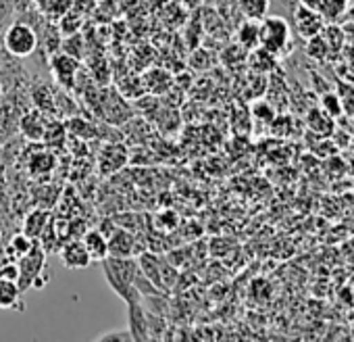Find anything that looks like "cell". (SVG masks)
Segmentation results:
<instances>
[{"mask_svg":"<svg viewBox=\"0 0 354 342\" xmlns=\"http://www.w3.org/2000/svg\"><path fill=\"white\" fill-rule=\"evenodd\" d=\"M104 280L113 288V292L123 298L125 303H136L142 300L140 292L133 286V280L140 271L138 257H106L100 261Z\"/></svg>","mask_w":354,"mask_h":342,"instance_id":"cell-1","label":"cell"},{"mask_svg":"<svg viewBox=\"0 0 354 342\" xmlns=\"http://www.w3.org/2000/svg\"><path fill=\"white\" fill-rule=\"evenodd\" d=\"M259 46L273 57H283L292 46V26L281 15H265L259 24Z\"/></svg>","mask_w":354,"mask_h":342,"instance_id":"cell-2","label":"cell"},{"mask_svg":"<svg viewBox=\"0 0 354 342\" xmlns=\"http://www.w3.org/2000/svg\"><path fill=\"white\" fill-rule=\"evenodd\" d=\"M0 44H3V48L11 57H15V59H28L36 51H40V36H38V32L28 21L17 19L11 26H7Z\"/></svg>","mask_w":354,"mask_h":342,"instance_id":"cell-3","label":"cell"},{"mask_svg":"<svg viewBox=\"0 0 354 342\" xmlns=\"http://www.w3.org/2000/svg\"><path fill=\"white\" fill-rule=\"evenodd\" d=\"M17 265H19V282H17L19 284V290L21 292H28L32 288L34 280L46 269V251L36 240L34 246H32V251L17 259Z\"/></svg>","mask_w":354,"mask_h":342,"instance_id":"cell-4","label":"cell"},{"mask_svg":"<svg viewBox=\"0 0 354 342\" xmlns=\"http://www.w3.org/2000/svg\"><path fill=\"white\" fill-rule=\"evenodd\" d=\"M292 24H294L296 36L302 38V40H308L313 36H319L327 21L313 7H306V5L296 3V7L292 11Z\"/></svg>","mask_w":354,"mask_h":342,"instance_id":"cell-5","label":"cell"},{"mask_svg":"<svg viewBox=\"0 0 354 342\" xmlns=\"http://www.w3.org/2000/svg\"><path fill=\"white\" fill-rule=\"evenodd\" d=\"M80 59L67 55V53H53L50 55V71L55 73V80L63 90H73L77 75H80Z\"/></svg>","mask_w":354,"mask_h":342,"instance_id":"cell-6","label":"cell"},{"mask_svg":"<svg viewBox=\"0 0 354 342\" xmlns=\"http://www.w3.org/2000/svg\"><path fill=\"white\" fill-rule=\"evenodd\" d=\"M46 123H48V115L38 111L36 107L26 109L19 117V134L30 142H42Z\"/></svg>","mask_w":354,"mask_h":342,"instance_id":"cell-7","label":"cell"},{"mask_svg":"<svg viewBox=\"0 0 354 342\" xmlns=\"http://www.w3.org/2000/svg\"><path fill=\"white\" fill-rule=\"evenodd\" d=\"M106 238H109V257H136L140 253L136 234L129 232L127 228L115 226Z\"/></svg>","mask_w":354,"mask_h":342,"instance_id":"cell-8","label":"cell"},{"mask_svg":"<svg viewBox=\"0 0 354 342\" xmlns=\"http://www.w3.org/2000/svg\"><path fill=\"white\" fill-rule=\"evenodd\" d=\"M127 163V148L119 142H106L98 156V167L104 176H111Z\"/></svg>","mask_w":354,"mask_h":342,"instance_id":"cell-9","label":"cell"},{"mask_svg":"<svg viewBox=\"0 0 354 342\" xmlns=\"http://www.w3.org/2000/svg\"><path fill=\"white\" fill-rule=\"evenodd\" d=\"M127 330L131 332L133 340H150L148 336V319H146V309L142 300L127 303Z\"/></svg>","mask_w":354,"mask_h":342,"instance_id":"cell-10","label":"cell"},{"mask_svg":"<svg viewBox=\"0 0 354 342\" xmlns=\"http://www.w3.org/2000/svg\"><path fill=\"white\" fill-rule=\"evenodd\" d=\"M61 261H63V265L67 269H86L92 263V259H90V255H88L82 238L63 244V249H61Z\"/></svg>","mask_w":354,"mask_h":342,"instance_id":"cell-11","label":"cell"},{"mask_svg":"<svg viewBox=\"0 0 354 342\" xmlns=\"http://www.w3.org/2000/svg\"><path fill=\"white\" fill-rule=\"evenodd\" d=\"M82 242H84V246H86V251H88L92 261L100 263L102 259L109 257V238H106V234L102 230H88V232H84Z\"/></svg>","mask_w":354,"mask_h":342,"instance_id":"cell-12","label":"cell"},{"mask_svg":"<svg viewBox=\"0 0 354 342\" xmlns=\"http://www.w3.org/2000/svg\"><path fill=\"white\" fill-rule=\"evenodd\" d=\"M348 7L350 0H317L315 3V11H319L327 24H342Z\"/></svg>","mask_w":354,"mask_h":342,"instance_id":"cell-13","label":"cell"},{"mask_svg":"<svg viewBox=\"0 0 354 342\" xmlns=\"http://www.w3.org/2000/svg\"><path fill=\"white\" fill-rule=\"evenodd\" d=\"M65 129H67V134L69 136H73V138H77V140H94V138H98V127H96V123H92V121H88L84 115H73V117H67V121H65Z\"/></svg>","mask_w":354,"mask_h":342,"instance_id":"cell-14","label":"cell"},{"mask_svg":"<svg viewBox=\"0 0 354 342\" xmlns=\"http://www.w3.org/2000/svg\"><path fill=\"white\" fill-rule=\"evenodd\" d=\"M21 290L17 282L0 278V309H13V311H24V300H21Z\"/></svg>","mask_w":354,"mask_h":342,"instance_id":"cell-15","label":"cell"},{"mask_svg":"<svg viewBox=\"0 0 354 342\" xmlns=\"http://www.w3.org/2000/svg\"><path fill=\"white\" fill-rule=\"evenodd\" d=\"M28 90H30L34 107L50 117L55 113V90L50 86H46V84H34Z\"/></svg>","mask_w":354,"mask_h":342,"instance_id":"cell-16","label":"cell"},{"mask_svg":"<svg viewBox=\"0 0 354 342\" xmlns=\"http://www.w3.org/2000/svg\"><path fill=\"white\" fill-rule=\"evenodd\" d=\"M333 88H335L339 102H342V115L354 119V84L337 75L333 80Z\"/></svg>","mask_w":354,"mask_h":342,"instance_id":"cell-17","label":"cell"},{"mask_svg":"<svg viewBox=\"0 0 354 342\" xmlns=\"http://www.w3.org/2000/svg\"><path fill=\"white\" fill-rule=\"evenodd\" d=\"M48 224H50V211L34 209L24 222V234H28L30 238H40Z\"/></svg>","mask_w":354,"mask_h":342,"instance_id":"cell-18","label":"cell"},{"mask_svg":"<svg viewBox=\"0 0 354 342\" xmlns=\"http://www.w3.org/2000/svg\"><path fill=\"white\" fill-rule=\"evenodd\" d=\"M306 123L308 127L315 132V134H321V136H329L333 132V121L327 113H323L319 107H313L308 113H306Z\"/></svg>","mask_w":354,"mask_h":342,"instance_id":"cell-19","label":"cell"},{"mask_svg":"<svg viewBox=\"0 0 354 342\" xmlns=\"http://www.w3.org/2000/svg\"><path fill=\"white\" fill-rule=\"evenodd\" d=\"M259 24L254 19H246L238 28V44L246 51H254L259 46Z\"/></svg>","mask_w":354,"mask_h":342,"instance_id":"cell-20","label":"cell"},{"mask_svg":"<svg viewBox=\"0 0 354 342\" xmlns=\"http://www.w3.org/2000/svg\"><path fill=\"white\" fill-rule=\"evenodd\" d=\"M238 7L246 19L261 21L265 15H269L271 0H238Z\"/></svg>","mask_w":354,"mask_h":342,"instance_id":"cell-21","label":"cell"},{"mask_svg":"<svg viewBox=\"0 0 354 342\" xmlns=\"http://www.w3.org/2000/svg\"><path fill=\"white\" fill-rule=\"evenodd\" d=\"M321 36H323L329 53H339L344 48V44H346L342 24H325V28L321 30Z\"/></svg>","mask_w":354,"mask_h":342,"instance_id":"cell-22","label":"cell"},{"mask_svg":"<svg viewBox=\"0 0 354 342\" xmlns=\"http://www.w3.org/2000/svg\"><path fill=\"white\" fill-rule=\"evenodd\" d=\"M275 59L271 53H267L265 48L257 46L254 51H250V65L254 67L257 73H269L275 67Z\"/></svg>","mask_w":354,"mask_h":342,"instance_id":"cell-23","label":"cell"},{"mask_svg":"<svg viewBox=\"0 0 354 342\" xmlns=\"http://www.w3.org/2000/svg\"><path fill=\"white\" fill-rule=\"evenodd\" d=\"M323 113H327L331 119H337L342 115V102L335 90H327L323 94H319V105H317Z\"/></svg>","mask_w":354,"mask_h":342,"instance_id":"cell-24","label":"cell"},{"mask_svg":"<svg viewBox=\"0 0 354 342\" xmlns=\"http://www.w3.org/2000/svg\"><path fill=\"white\" fill-rule=\"evenodd\" d=\"M28 167L34 176H42V174H50L53 167H55V156L50 152H38L32 154L28 161Z\"/></svg>","mask_w":354,"mask_h":342,"instance_id":"cell-25","label":"cell"},{"mask_svg":"<svg viewBox=\"0 0 354 342\" xmlns=\"http://www.w3.org/2000/svg\"><path fill=\"white\" fill-rule=\"evenodd\" d=\"M329 55V48L323 40V36H313L306 40V57L315 59V61H325V57Z\"/></svg>","mask_w":354,"mask_h":342,"instance_id":"cell-26","label":"cell"},{"mask_svg":"<svg viewBox=\"0 0 354 342\" xmlns=\"http://www.w3.org/2000/svg\"><path fill=\"white\" fill-rule=\"evenodd\" d=\"M252 117L257 121H263V123H273V119L277 117L275 113V107L267 100H257L252 105Z\"/></svg>","mask_w":354,"mask_h":342,"instance_id":"cell-27","label":"cell"},{"mask_svg":"<svg viewBox=\"0 0 354 342\" xmlns=\"http://www.w3.org/2000/svg\"><path fill=\"white\" fill-rule=\"evenodd\" d=\"M96 340H121V342H129V340H133L131 338V332L127 330V327H123V330H109V332H102V334H98L96 336Z\"/></svg>","mask_w":354,"mask_h":342,"instance_id":"cell-28","label":"cell"},{"mask_svg":"<svg viewBox=\"0 0 354 342\" xmlns=\"http://www.w3.org/2000/svg\"><path fill=\"white\" fill-rule=\"evenodd\" d=\"M211 63H213L211 55H209L207 51H203V48H198V51L192 55V59H190V65H192L194 69H209Z\"/></svg>","mask_w":354,"mask_h":342,"instance_id":"cell-29","label":"cell"},{"mask_svg":"<svg viewBox=\"0 0 354 342\" xmlns=\"http://www.w3.org/2000/svg\"><path fill=\"white\" fill-rule=\"evenodd\" d=\"M162 215H165V219L160 222V219H156L158 224V228L160 230H173L175 226H177V222H180V219H177V215H175V211H162Z\"/></svg>","mask_w":354,"mask_h":342,"instance_id":"cell-30","label":"cell"},{"mask_svg":"<svg viewBox=\"0 0 354 342\" xmlns=\"http://www.w3.org/2000/svg\"><path fill=\"white\" fill-rule=\"evenodd\" d=\"M342 21H354V0H350V7H348V11H346Z\"/></svg>","mask_w":354,"mask_h":342,"instance_id":"cell-31","label":"cell"},{"mask_svg":"<svg viewBox=\"0 0 354 342\" xmlns=\"http://www.w3.org/2000/svg\"><path fill=\"white\" fill-rule=\"evenodd\" d=\"M34 3H36V5H38L40 9H46V7L50 5V0H34Z\"/></svg>","mask_w":354,"mask_h":342,"instance_id":"cell-32","label":"cell"},{"mask_svg":"<svg viewBox=\"0 0 354 342\" xmlns=\"http://www.w3.org/2000/svg\"><path fill=\"white\" fill-rule=\"evenodd\" d=\"M3 94H5V86H3V82H0V98H3Z\"/></svg>","mask_w":354,"mask_h":342,"instance_id":"cell-33","label":"cell"},{"mask_svg":"<svg viewBox=\"0 0 354 342\" xmlns=\"http://www.w3.org/2000/svg\"><path fill=\"white\" fill-rule=\"evenodd\" d=\"M0 244H3V230H0Z\"/></svg>","mask_w":354,"mask_h":342,"instance_id":"cell-34","label":"cell"},{"mask_svg":"<svg viewBox=\"0 0 354 342\" xmlns=\"http://www.w3.org/2000/svg\"><path fill=\"white\" fill-rule=\"evenodd\" d=\"M0 169H3V163H0Z\"/></svg>","mask_w":354,"mask_h":342,"instance_id":"cell-35","label":"cell"}]
</instances>
